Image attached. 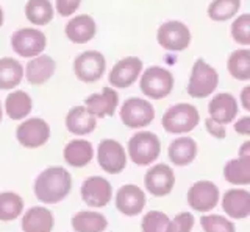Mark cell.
Masks as SVG:
<instances>
[{"label": "cell", "mask_w": 250, "mask_h": 232, "mask_svg": "<svg viewBox=\"0 0 250 232\" xmlns=\"http://www.w3.org/2000/svg\"><path fill=\"white\" fill-rule=\"evenodd\" d=\"M70 187H72V178L66 168L49 167L36 178L35 195L45 204H55L69 195Z\"/></svg>", "instance_id": "cell-1"}, {"label": "cell", "mask_w": 250, "mask_h": 232, "mask_svg": "<svg viewBox=\"0 0 250 232\" xmlns=\"http://www.w3.org/2000/svg\"><path fill=\"white\" fill-rule=\"evenodd\" d=\"M219 86V73L205 59H195L191 69L186 92L192 98H208Z\"/></svg>", "instance_id": "cell-2"}, {"label": "cell", "mask_w": 250, "mask_h": 232, "mask_svg": "<svg viewBox=\"0 0 250 232\" xmlns=\"http://www.w3.org/2000/svg\"><path fill=\"white\" fill-rule=\"evenodd\" d=\"M141 92L150 100L166 98L174 89V75L169 69L161 66H150L139 76Z\"/></svg>", "instance_id": "cell-3"}, {"label": "cell", "mask_w": 250, "mask_h": 232, "mask_svg": "<svg viewBox=\"0 0 250 232\" xmlns=\"http://www.w3.org/2000/svg\"><path fill=\"white\" fill-rule=\"evenodd\" d=\"M200 122L197 107L189 103H177L163 114L161 125L170 134H185L192 131Z\"/></svg>", "instance_id": "cell-4"}, {"label": "cell", "mask_w": 250, "mask_h": 232, "mask_svg": "<svg viewBox=\"0 0 250 232\" xmlns=\"http://www.w3.org/2000/svg\"><path fill=\"white\" fill-rule=\"evenodd\" d=\"M161 153V142L158 136L150 131H139L128 141V154L138 165H150Z\"/></svg>", "instance_id": "cell-5"}, {"label": "cell", "mask_w": 250, "mask_h": 232, "mask_svg": "<svg viewBox=\"0 0 250 232\" xmlns=\"http://www.w3.org/2000/svg\"><path fill=\"white\" fill-rule=\"evenodd\" d=\"M191 30L180 20H167L160 25L156 41L167 52H183L191 45Z\"/></svg>", "instance_id": "cell-6"}, {"label": "cell", "mask_w": 250, "mask_h": 232, "mask_svg": "<svg viewBox=\"0 0 250 232\" xmlns=\"http://www.w3.org/2000/svg\"><path fill=\"white\" fill-rule=\"evenodd\" d=\"M121 120L125 126L138 129L150 125L155 119L153 105L144 98L130 97L121 106Z\"/></svg>", "instance_id": "cell-7"}, {"label": "cell", "mask_w": 250, "mask_h": 232, "mask_svg": "<svg viewBox=\"0 0 250 232\" xmlns=\"http://www.w3.org/2000/svg\"><path fill=\"white\" fill-rule=\"evenodd\" d=\"M11 47L22 58H35L45 50L47 37L38 28H21L11 36Z\"/></svg>", "instance_id": "cell-8"}, {"label": "cell", "mask_w": 250, "mask_h": 232, "mask_svg": "<svg viewBox=\"0 0 250 232\" xmlns=\"http://www.w3.org/2000/svg\"><path fill=\"white\" fill-rule=\"evenodd\" d=\"M106 71V59L97 50L80 53L74 61V73L83 83H96Z\"/></svg>", "instance_id": "cell-9"}, {"label": "cell", "mask_w": 250, "mask_h": 232, "mask_svg": "<svg viewBox=\"0 0 250 232\" xmlns=\"http://www.w3.org/2000/svg\"><path fill=\"white\" fill-rule=\"evenodd\" d=\"M143 73V61L138 56H125L113 66L108 73V81L114 89L133 86Z\"/></svg>", "instance_id": "cell-10"}, {"label": "cell", "mask_w": 250, "mask_h": 232, "mask_svg": "<svg viewBox=\"0 0 250 232\" xmlns=\"http://www.w3.org/2000/svg\"><path fill=\"white\" fill-rule=\"evenodd\" d=\"M97 162L104 172L109 175H119L127 165V153L114 139H105L99 143Z\"/></svg>", "instance_id": "cell-11"}, {"label": "cell", "mask_w": 250, "mask_h": 232, "mask_svg": "<svg viewBox=\"0 0 250 232\" xmlns=\"http://www.w3.org/2000/svg\"><path fill=\"white\" fill-rule=\"evenodd\" d=\"M16 139L25 148H38L49 142L50 126L47 125L45 120L39 117L27 119L16 129Z\"/></svg>", "instance_id": "cell-12"}, {"label": "cell", "mask_w": 250, "mask_h": 232, "mask_svg": "<svg viewBox=\"0 0 250 232\" xmlns=\"http://www.w3.org/2000/svg\"><path fill=\"white\" fill-rule=\"evenodd\" d=\"M219 201V189L211 181H197L188 190V204L197 212H209Z\"/></svg>", "instance_id": "cell-13"}, {"label": "cell", "mask_w": 250, "mask_h": 232, "mask_svg": "<svg viewBox=\"0 0 250 232\" xmlns=\"http://www.w3.org/2000/svg\"><path fill=\"white\" fill-rule=\"evenodd\" d=\"M146 189L155 196H166L175 185L174 170L166 164L153 165L144 176Z\"/></svg>", "instance_id": "cell-14"}, {"label": "cell", "mask_w": 250, "mask_h": 232, "mask_svg": "<svg viewBox=\"0 0 250 232\" xmlns=\"http://www.w3.org/2000/svg\"><path fill=\"white\" fill-rule=\"evenodd\" d=\"M113 196L109 181L102 176H91L82 184V198L91 207H104Z\"/></svg>", "instance_id": "cell-15"}, {"label": "cell", "mask_w": 250, "mask_h": 232, "mask_svg": "<svg viewBox=\"0 0 250 232\" xmlns=\"http://www.w3.org/2000/svg\"><path fill=\"white\" fill-rule=\"evenodd\" d=\"M84 106L97 119L111 117L119 106V94L114 88H104L102 92H96V94L86 97Z\"/></svg>", "instance_id": "cell-16"}, {"label": "cell", "mask_w": 250, "mask_h": 232, "mask_svg": "<svg viewBox=\"0 0 250 232\" xmlns=\"http://www.w3.org/2000/svg\"><path fill=\"white\" fill-rule=\"evenodd\" d=\"M238 100L229 92H221L214 95L208 103V114L209 119L221 123V125H229L238 115Z\"/></svg>", "instance_id": "cell-17"}, {"label": "cell", "mask_w": 250, "mask_h": 232, "mask_svg": "<svg viewBox=\"0 0 250 232\" xmlns=\"http://www.w3.org/2000/svg\"><path fill=\"white\" fill-rule=\"evenodd\" d=\"M146 206V195L138 185L125 184L117 190L116 195V207L127 216H135L143 212Z\"/></svg>", "instance_id": "cell-18"}, {"label": "cell", "mask_w": 250, "mask_h": 232, "mask_svg": "<svg viewBox=\"0 0 250 232\" xmlns=\"http://www.w3.org/2000/svg\"><path fill=\"white\" fill-rule=\"evenodd\" d=\"M57 71V63L49 55H38L35 58H30L27 67L23 69V75L30 84L33 86H41L47 83Z\"/></svg>", "instance_id": "cell-19"}, {"label": "cell", "mask_w": 250, "mask_h": 232, "mask_svg": "<svg viewBox=\"0 0 250 232\" xmlns=\"http://www.w3.org/2000/svg\"><path fill=\"white\" fill-rule=\"evenodd\" d=\"M64 33L70 42L88 44L97 33V24L89 14H78L66 24Z\"/></svg>", "instance_id": "cell-20"}, {"label": "cell", "mask_w": 250, "mask_h": 232, "mask_svg": "<svg viewBox=\"0 0 250 232\" xmlns=\"http://www.w3.org/2000/svg\"><path fill=\"white\" fill-rule=\"evenodd\" d=\"M96 126H97V117L92 115L84 105L72 107L66 115V128L69 133H72L75 136L89 134L96 129Z\"/></svg>", "instance_id": "cell-21"}, {"label": "cell", "mask_w": 250, "mask_h": 232, "mask_svg": "<svg viewBox=\"0 0 250 232\" xmlns=\"http://www.w3.org/2000/svg\"><path fill=\"white\" fill-rule=\"evenodd\" d=\"M222 209L231 218H247L250 215V193L244 189H231L225 192Z\"/></svg>", "instance_id": "cell-22"}, {"label": "cell", "mask_w": 250, "mask_h": 232, "mask_svg": "<svg viewBox=\"0 0 250 232\" xmlns=\"http://www.w3.org/2000/svg\"><path fill=\"white\" fill-rule=\"evenodd\" d=\"M53 215L45 207H31L25 212L22 218L23 232H52L53 229Z\"/></svg>", "instance_id": "cell-23"}, {"label": "cell", "mask_w": 250, "mask_h": 232, "mask_svg": "<svg viewBox=\"0 0 250 232\" xmlns=\"http://www.w3.org/2000/svg\"><path fill=\"white\" fill-rule=\"evenodd\" d=\"M167 154L172 164L185 167L191 164L197 156V143L191 137H178L170 142Z\"/></svg>", "instance_id": "cell-24"}, {"label": "cell", "mask_w": 250, "mask_h": 232, "mask_svg": "<svg viewBox=\"0 0 250 232\" xmlns=\"http://www.w3.org/2000/svg\"><path fill=\"white\" fill-rule=\"evenodd\" d=\"M94 158V148L92 143L83 139H75L70 141L64 146V161L70 167H84L88 165Z\"/></svg>", "instance_id": "cell-25"}, {"label": "cell", "mask_w": 250, "mask_h": 232, "mask_svg": "<svg viewBox=\"0 0 250 232\" xmlns=\"http://www.w3.org/2000/svg\"><path fill=\"white\" fill-rule=\"evenodd\" d=\"M33 109V100L25 90H13L5 100V112L11 120H22Z\"/></svg>", "instance_id": "cell-26"}, {"label": "cell", "mask_w": 250, "mask_h": 232, "mask_svg": "<svg viewBox=\"0 0 250 232\" xmlns=\"http://www.w3.org/2000/svg\"><path fill=\"white\" fill-rule=\"evenodd\" d=\"M23 80V66L11 56L0 58V89H16Z\"/></svg>", "instance_id": "cell-27"}, {"label": "cell", "mask_w": 250, "mask_h": 232, "mask_svg": "<svg viewBox=\"0 0 250 232\" xmlns=\"http://www.w3.org/2000/svg\"><path fill=\"white\" fill-rule=\"evenodd\" d=\"M55 16V8L50 0H28L25 5V18L31 25L44 27L50 24Z\"/></svg>", "instance_id": "cell-28"}, {"label": "cell", "mask_w": 250, "mask_h": 232, "mask_svg": "<svg viewBox=\"0 0 250 232\" xmlns=\"http://www.w3.org/2000/svg\"><path fill=\"white\" fill-rule=\"evenodd\" d=\"M224 176L234 185L250 184V156H239L227 162L224 167Z\"/></svg>", "instance_id": "cell-29"}, {"label": "cell", "mask_w": 250, "mask_h": 232, "mask_svg": "<svg viewBox=\"0 0 250 232\" xmlns=\"http://www.w3.org/2000/svg\"><path fill=\"white\" fill-rule=\"evenodd\" d=\"M227 69L229 73L238 81H249L250 80V50L239 49L230 53L227 59Z\"/></svg>", "instance_id": "cell-30"}, {"label": "cell", "mask_w": 250, "mask_h": 232, "mask_svg": "<svg viewBox=\"0 0 250 232\" xmlns=\"http://www.w3.org/2000/svg\"><path fill=\"white\" fill-rule=\"evenodd\" d=\"M70 223L75 232H102L108 226L105 216L97 212H78Z\"/></svg>", "instance_id": "cell-31"}, {"label": "cell", "mask_w": 250, "mask_h": 232, "mask_svg": "<svg viewBox=\"0 0 250 232\" xmlns=\"http://www.w3.org/2000/svg\"><path fill=\"white\" fill-rule=\"evenodd\" d=\"M242 0H213L208 5V18L214 22H225L241 10Z\"/></svg>", "instance_id": "cell-32"}, {"label": "cell", "mask_w": 250, "mask_h": 232, "mask_svg": "<svg viewBox=\"0 0 250 232\" xmlns=\"http://www.w3.org/2000/svg\"><path fill=\"white\" fill-rule=\"evenodd\" d=\"M23 211V201L13 192H3L0 193V220L2 221H11L16 220Z\"/></svg>", "instance_id": "cell-33"}, {"label": "cell", "mask_w": 250, "mask_h": 232, "mask_svg": "<svg viewBox=\"0 0 250 232\" xmlns=\"http://www.w3.org/2000/svg\"><path fill=\"white\" fill-rule=\"evenodd\" d=\"M231 37L234 42H238L244 47L250 45V14H241L238 19H234L231 24Z\"/></svg>", "instance_id": "cell-34"}, {"label": "cell", "mask_w": 250, "mask_h": 232, "mask_svg": "<svg viewBox=\"0 0 250 232\" xmlns=\"http://www.w3.org/2000/svg\"><path fill=\"white\" fill-rule=\"evenodd\" d=\"M169 216L160 211H150L144 215L141 228L143 232H166L169 226Z\"/></svg>", "instance_id": "cell-35"}, {"label": "cell", "mask_w": 250, "mask_h": 232, "mask_svg": "<svg viewBox=\"0 0 250 232\" xmlns=\"http://www.w3.org/2000/svg\"><path fill=\"white\" fill-rule=\"evenodd\" d=\"M203 232H236L234 224L221 215H203L200 218Z\"/></svg>", "instance_id": "cell-36"}, {"label": "cell", "mask_w": 250, "mask_h": 232, "mask_svg": "<svg viewBox=\"0 0 250 232\" xmlns=\"http://www.w3.org/2000/svg\"><path fill=\"white\" fill-rule=\"evenodd\" d=\"M194 226V216L188 212H182L175 215V218L169 221L166 232H191Z\"/></svg>", "instance_id": "cell-37"}, {"label": "cell", "mask_w": 250, "mask_h": 232, "mask_svg": "<svg viewBox=\"0 0 250 232\" xmlns=\"http://www.w3.org/2000/svg\"><path fill=\"white\" fill-rule=\"evenodd\" d=\"M82 0H57L55 2V10L62 18H69L80 8Z\"/></svg>", "instance_id": "cell-38"}, {"label": "cell", "mask_w": 250, "mask_h": 232, "mask_svg": "<svg viewBox=\"0 0 250 232\" xmlns=\"http://www.w3.org/2000/svg\"><path fill=\"white\" fill-rule=\"evenodd\" d=\"M205 126H207V131L208 133L216 137V139H225L227 136V129H225V125H221V123L214 122L213 119H207L205 120Z\"/></svg>", "instance_id": "cell-39"}, {"label": "cell", "mask_w": 250, "mask_h": 232, "mask_svg": "<svg viewBox=\"0 0 250 232\" xmlns=\"http://www.w3.org/2000/svg\"><path fill=\"white\" fill-rule=\"evenodd\" d=\"M234 131H236L238 134H242V136H249L250 134V117H249V115L239 119L236 123H234Z\"/></svg>", "instance_id": "cell-40"}, {"label": "cell", "mask_w": 250, "mask_h": 232, "mask_svg": "<svg viewBox=\"0 0 250 232\" xmlns=\"http://www.w3.org/2000/svg\"><path fill=\"white\" fill-rule=\"evenodd\" d=\"M241 103H242V106H244V109L247 112H250V86L242 88V92H241Z\"/></svg>", "instance_id": "cell-41"}, {"label": "cell", "mask_w": 250, "mask_h": 232, "mask_svg": "<svg viewBox=\"0 0 250 232\" xmlns=\"http://www.w3.org/2000/svg\"><path fill=\"white\" fill-rule=\"evenodd\" d=\"M3 19H5V16H3V10H2V6H0V28H2V25H3Z\"/></svg>", "instance_id": "cell-42"}, {"label": "cell", "mask_w": 250, "mask_h": 232, "mask_svg": "<svg viewBox=\"0 0 250 232\" xmlns=\"http://www.w3.org/2000/svg\"><path fill=\"white\" fill-rule=\"evenodd\" d=\"M2 117H3V109H2V103H0V122H2Z\"/></svg>", "instance_id": "cell-43"}]
</instances>
